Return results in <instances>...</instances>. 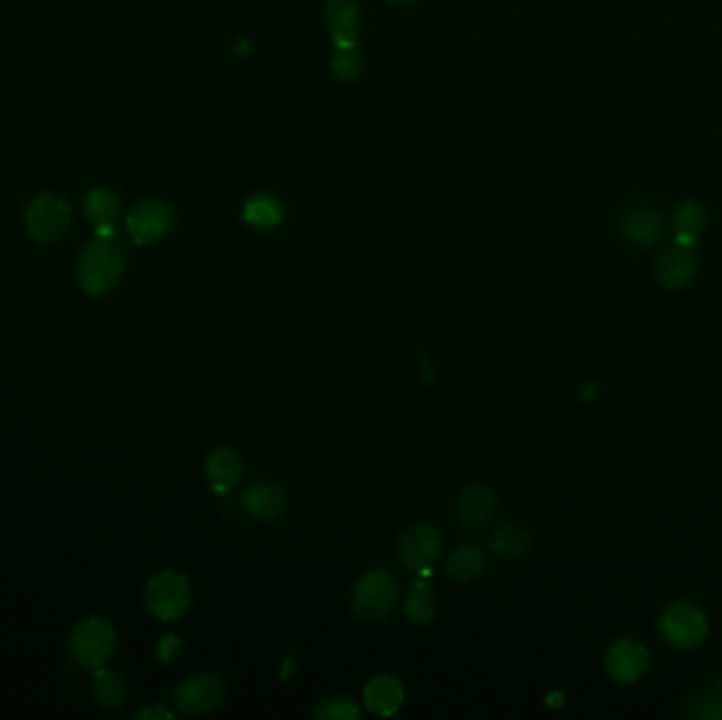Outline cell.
<instances>
[{
	"label": "cell",
	"instance_id": "cell-1",
	"mask_svg": "<svg viewBox=\"0 0 722 720\" xmlns=\"http://www.w3.org/2000/svg\"><path fill=\"white\" fill-rule=\"evenodd\" d=\"M123 269L125 250L121 241L114 235L95 237L76 264V279L89 296H102L117 286Z\"/></svg>",
	"mask_w": 722,
	"mask_h": 720
},
{
	"label": "cell",
	"instance_id": "cell-2",
	"mask_svg": "<svg viewBox=\"0 0 722 720\" xmlns=\"http://www.w3.org/2000/svg\"><path fill=\"white\" fill-rule=\"evenodd\" d=\"M114 644H117V640H114V630L110 625L104 619L89 617L76 623L68 640V651L81 668L98 670L106 666V661L114 651Z\"/></svg>",
	"mask_w": 722,
	"mask_h": 720
},
{
	"label": "cell",
	"instance_id": "cell-3",
	"mask_svg": "<svg viewBox=\"0 0 722 720\" xmlns=\"http://www.w3.org/2000/svg\"><path fill=\"white\" fill-rule=\"evenodd\" d=\"M397 604V581L389 571L374 568L366 573L355 585L353 609L355 615L364 621L387 619Z\"/></svg>",
	"mask_w": 722,
	"mask_h": 720
},
{
	"label": "cell",
	"instance_id": "cell-4",
	"mask_svg": "<svg viewBox=\"0 0 722 720\" xmlns=\"http://www.w3.org/2000/svg\"><path fill=\"white\" fill-rule=\"evenodd\" d=\"M146 609L159 621H176L190 606V581L176 571H163L146 585Z\"/></svg>",
	"mask_w": 722,
	"mask_h": 720
},
{
	"label": "cell",
	"instance_id": "cell-5",
	"mask_svg": "<svg viewBox=\"0 0 722 720\" xmlns=\"http://www.w3.org/2000/svg\"><path fill=\"white\" fill-rule=\"evenodd\" d=\"M659 628L665 642L678 651H687L708 636V617L691 602H674L665 606Z\"/></svg>",
	"mask_w": 722,
	"mask_h": 720
},
{
	"label": "cell",
	"instance_id": "cell-6",
	"mask_svg": "<svg viewBox=\"0 0 722 720\" xmlns=\"http://www.w3.org/2000/svg\"><path fill=\"white\" fill-rule=\"evenodd\" d=\"M72 220V212L64 199L55 195H38L26 210V226L38 243L60 241Z\"/></svg>",
	"mask_w": 722,
	"mask_h": 720
},
{
	"label": "cell",
	"instance_id": "cell-7",
	"mask_svg": "<svg viewBox=\"0 0 722 720\" xmlns=\"http://www.w3.org/2000/svg\"><path fill=\"white\" fill-rule=\"evenodd\" d=\"M442 535L433 524L410 526L399 541V562L410 573H425L442 554Z\"/></svg>",
	"mask_w": 722,
	"mask_h": 720
},
{
	"label": "cell",
	"instance_id": "cell-8",
	"mask_svg": "<svg viewBox=\"0 0 722 720\" xmlns=\"http://www.w3.org/2000/svg\"><path fill=\"white\" fill-rule=\"evenodd\" d=\"M224 699V682L209 672L188 676L174 693L178 708L188 716H199L214 712Z\"/></svg>",
	"mask_w": 722,
	"mask_h": 720
},
{
	"label": "cell",
	"instance_id": "cell-9",
	"mask_svg": "<svg viewBox=\"0 0 722 720\" xmlns=\"http://www.w3.org/2000/svg\"><path fill=\"white\" fill-rule=\"evenodd\" d=\"M174 226V210L159 199L142 201L127 214V231L138 245H148L163 239Z\"/></svg>",
	"mask_w": 722,
	"mask_h": 720
},
{
	"label": "cell",
	"instance_id": "cell-10",
	"mask_svg": "<svg viewBox=\"0 0 722 720\" xmlns=\"http://www.w3.org/2000/svg\"><path fill=\"white\" fill-rule=\"evenodd\" d=\"M649 651H646L644 644L632 640V638H621L611 644V649L606 651L604 666L611 678L619 682H636L646 670H649Z\"/></svg>",
	"mask_w": 722,
	"mask_h": 720
},
{
	"label": "cell",
	"instance_id": "cell-11",
	"mask_svg": "<svg viewBox=\"0 0 722 720\" xmlns=\"http://www.w3.org/2000/svg\"><path fill=\"white\" fill-rule=\"evenodd\" d=\"M497 505V495L488 486L469 484L456 499V518L467 530H480L490 524Z\"/></svg>",
	"mask_w": 722,
	"mask_h": 720
},
{
	"label": "cell",
	"instance_id": "cell-12",
	"mask_svg": "<svg viewBox=\"0 0 722 720\" xmlns=\"http://www.w3.org/2000/svg\"><path fill=\"white\" fill-rule=\"evenodd\" d=\"M697 267L699 260L695 252L691 248H682V245L676 243L674 248L661 252V256L657 258L655 277L659 281V286H663L665 290H678L687 286L689 281H693Z\"/></svg>",
	"mask_w": 722,
	"mask_h": 720
},
{
	"label": "cell",
	"instance_id": "cell-13",
	"mask_svg": "<svg viewBox=\"0 0 722 720\" xmlns=\"http://www.w3.org/2000/svg\"><path fill=\"white\" fill-rule=\"evenodd\" d=\"M241 505L252 518L271 522L283 516L285 507H288V495L275 482H256L243 492Z\"/></svg>",
	"mask_w": 722,
	"mask_h": 720
},
{
	"label": "cell",
	"instance_id": "cell-14",
	"mask_svg": "<svg viewBox=\"0 0 722 720\" xmlns=\"http://www.w3.org/2000/svg\"><path fill=\"white\" fill-rule=\"evenodd\" d=\"M621 235L636 248H651L663 235L661 216L651 207H632L621 218Z\"/></svg>",
	"mask_w": 722,
	"mask_h": 720
},
{
	"label": "cell",
	"instance_id": "cell-15",
	"mask_svg": "<svg viewBox=\"0 0 722 720\" xmlns=\"http://www.w3.org/2000/svg\"><path fill=\"white\" fill-rule=\"evenodd\" d=\"M205 473L212 488L220 495L231 492L243 478V461L233 448H216L205 461Z\"/></svg>",
	"mask_w": 722,
	"mask_h": 720
},
{
	"label": "cell",
	"instance_id": "cell-16",
	"mask_svg": "<svg viewBox=\"0 0 722 720\" xmlns=\"http://www.w3.org/2000/svg\"><path fill=\"white\" fill-rule=\"evenodd\" d=\"M323 17H326L336 49L355 47V32L359 24V9L355 0H328Z\"/></svg>",
	"mask_w": 722,
	"mask_h": 720
},
{
	"label": "cell",
	"instance_id": "cell-17",
	"mask_svg": "<svg viewBox=\"0 0 722 720\" xmlns=\"http://www.w3.org/2000/svg\"><path fill=\"white\" fill-rule=\"evenodd\" d=\"M364 704L372 714L391 716L404 704V689L397 678L383 674L372 678L364 689Z\"/></svg>",
	"mask_w": 722,
	"mask_h": 720
},
{
	"label": "cell",
	"instance_id": "cell-18",
	"mask_svg": "<svg viewBox=\"0 0 722 720\" xmlns=\"http://www.w3.org/2000/svg\"><path fill=\"white\" fill-rule=\"evenodd\" d=\"M85 216L95 226L98 237L114 235V222L119 218V199L108 188H93L85 199Z\"/></svg>",
	"mask_w": 722,
	"mask_h": 720
},
{
	"label": "cell",
	"instance_id": "cell-19",
	"mask_svg": "<svg viewBox=\"0 0 722 720\" xmlns=\"http://www.w3.org/2000/svg\"><path fill=\"white\" fill-rule=\"evenodd\" d=\"M488 545L503 560L524 558L530 549L528 530L516 522H501L488 537Z\"/></svg>",
	"mask_w": 722,
	"mask_h": 720
},
{
	"label": "cell",
	"instance_id": "cell-20",
	"mask_svg": "<svg viewBox=\"0 0 722 720\" xmlns=\"http://www.w3.org/2000/svg\"><path fill=\"white\" fill-rule=\"evenodd\" d=\"M486 568V554L478 545H461L450 552L446 560V571L454 581H473Z\"/></svg>",
	"mask_w": 722,
	"mask_h": 720
},
{
	"label": "cell",
	"instance_id": "cell-21",
	"mask_svg": "<svg viewBox=\"0 0 722 720\" xmlns=\"http://www.w3.org/2000/svg\"><path fill=\"white\" fill-rule=\"evenodd\" d=\"M93 697L98 704L106 710H117L125 704L127 699V687L121 676L114 674L112 670L108 668H98L93 670Z\"/></svg>",
	"mask_w": 722,
	"mask_h": 720
},
{
	"label": "cell",
	"instance_id": "cell-22",
	"mask_svg": "<svg viewBox=\"0 0 722 720\" xmlns=\"http://www.w3.org/2000/svg\"><path fill=\"white\" fill-rule=\"evenodd\" d=\"M674 226H676V243L682 248H691L701 235L703 226H706V212L703 207L695 201L682 203L676 214H674Z\"/></svg>",
	"mask_w": 722,
	"mask_h": 720
},
{
	"label": "cell",
	"instance_id": "cell-23",
	"mask_svg": "<svg viewBox=\"0 0 722 720\" xmlns=\"http://www.w3.org/2000/svg\"><path fill=\"white\" fill-rule=\"evenodd\" d=\"M243 218L247 224L256 226L260 231L275 229L283 220V210L277 199L269 195H254L243 205Z\"/></svg>",
	"mask_w": 722,
	"mask_h": 720
},
{
	"label": "cell",
	"instance_id": "cell-24",
	"mask_svg": "<svg viewBox=\"0 0 722 720\" xmlns=\"http://www.w3.org/2000/svg\"><path fill=\"white\" fill-rule=\"evenodd\" d=\"M435 613H437V604L429 587L421 581L412 583L406 594V617L414 625H427L435 619Z\"/></svg>",
	"mask_w": 722,
	"mask_h": 720
},
{
	"label": "cell",
	"instance_id": "cell-25",
	"mask_svg": "<svg viewBox=\"0 0 722 720\" xmlns=\"http://www.w3.org/2000/svg\"><path fill=\"white\" fill-rule=\"evenodd\" d=\"M687 716L697 720H722V689L699 691L687 701Z\"/></svg>",
	"mask_w": 722,
	"mask_h": 720
},
{
	"label": "cell",
	"instance_id": "cell-26",
	"mask_svg": "<svg viewBox=\"0 0 722 720\" xmlns=\"http://www.w3.org/2000/svg\"><path fill=\"white\" fill-rule=\"evenodd\" d=\"M361 70H364V60L355 47H342L336 49V55L332 58V72L340 81H355Z\"/></svg>",
	"mask_w": 722,
	"mask_h": 720
},
{
	"label": "cell",
	"instance_id": "cell-27",
	"mask_svg": "<svg viewBox=\"0 0 722 720\" xmlns=\"http://www.w3.org/2000/svg\"><path fill=\"white\" fill-rule=\"evenodd\" d=\"M315 718H319V720H357V718H361V708L351 697H334V699L323 701V704L315 712Z\"/></svg>",
	"mask_w": 722,
	"mask_h": 720
},
{
	"label": "cell",
	"instance_id": "cell-28",
	"mask_svg": "<svg viewBox=\"0 0 722 720\" xmlns=\"http://www.w3.org/2000/svg\"><path fill=\"white\" fill-rule=\"evenodd\" d=\"M182 649V640L176 634H167L159 644H157V661L161 666H169L171 661L178 657Z\"/></svg>",
	"mask_w": 722,
	"mask_h": 720
},
{
	"label": "cell",
	"instance_id": "cell-29",
	"mask_svg": "<svg viewBox=\"0 0 722 720\" xmlns=\"http://www.w3.org/2000/svg\"><path fill=\"white\" fill-rule=\"evenodd\" d=\"M133 718H144V720H165V718H171V712L159 704L155 706H148V708H142L138 710L136 714H133Z\"/></svg>",
	"mask_w": 722,
	"mask_h": 720
},
{
	"label": "cell",
	"instance_id": "cell-30",
	"mask_svg": "<svg viewBox=\"0 0 722 720\" xmlns=\"http://www.w3.org/2000/svg\"><path fill=\"white\" fill-rule=\"evenodd\" d=\"M579 397H581V402H594L596 400V397H598V385L594 383V381H589V383H585L583 387H581V391H579Z\"/></svg>",
	"mask_w": 722,
	"mask_h": 720
},
{
	"label": "cell",
	"instance_id": "cell-31",
	"mask_svg": "<svg viewBox=\"0 0 722 720\" xmlns=\"http://www.w3.org/2000/svg\"><path fill=\"white\" fill-rule=\"evenodd\" d=\"M393 3H410V0H393Z\"/></svg>",
	"mask_w": 722,
	"mask_h": 720
}]
</instances>
